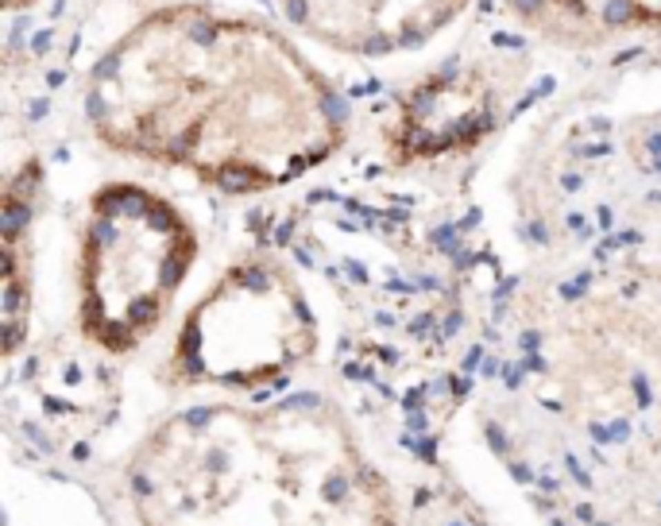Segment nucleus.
Listing matches in <instances>:
<instances>
[{
    "instance_id": "obj_9",
    "label": "nucleus",
    "mask_w": 661,
    "mask_h": 526,
    "mask_svg": "<svg viewBox=\"0 0 661 526\" xmlns=\"http://www.w3.org/2000/svg\"><path fill=\"white\" fill-rule=\"evenodd\" d=\"M511 476H515L518 480V484H534V472H530V468H526V465H511Z\"/></svg>"
},
{
    "instance_id": "obj_21",
    "label": "nucleus",
    "mask_w": 661,
    "mask_h": 526,
    "mask_svg": "<svg viewBox=\"0 0 661 526\" xmlns=\"http://www.w3.org/2000/svg\"><path fill=\"white\" fill-rule=\"evenodd\" d=\"M453 526H460V523H453Z\"/></svg>"
},
{
    "instance_id": "obj_1",
    "label": "nucleus",
    "mask_w": 661,
    "mask_h": 526,
    "mask_svg": "<svg viewBox=\"0 0 661 526\" xmlns=\"http://www.w3.org/2000/svg\"><path fill=\"white\" fill-rule=\"evenodd\" d=\"M86 120L120 155L255 194L344 144L341 93L286 35L209 4H166L112 39L86 78Z\"/></svg>"
},
{
    "instance_id": "obj_10",
    "label": "nucleus",
    "mask_w": 661,
    "mask_h": 526,
    "mask_svg": "<svg viewBox=\"0 0 661 526\" xmlns=\"http://www.w3.org/2000/svg\"><path fill=\"white\" fill-rule=\"evenodd\" d=\"M564 465L573 468V480H576V484H580V487H588V484H592V480H588V472H584V468L576 465V457H569V460H564Z\"/></svg>"
},
{
    "instance_id": "obj_20",
    "label": "nucleus",
    "mask_w": 661,
    "mask_h": 526,
    "mask_svg": "<svg viewBox=\"0 0 661 526\" xmlns=\"http://www.w3.org/2000/svg\"><path fill=\"white\" fill-rule=\"evenodd\" d=\"M592 526H611V523H592Z\"/></svg>"
},
{
    "instance_id": "obj_19",
    "label": "nucleus",
    "mask_w": 661,
    "mask_h": 526,
    "mask_svg": "<svg viewBox=\"0 0 661 526\" xmlns=\"http://www.w3.org/2000/svg\"><path fill=\"white\" fill-rule=\"evenodd\" d=\"M553 526H564V523H561V518H553Z\"/></svg>"
},
{
    "instance_id": "obj_12",
    "label": "nucleus",
    "mask_w": 661,
    "mask_h": 526,
    "mask_svg": "<svg viewBox=\"0 0 661 526\" xmlns=\"http://www.w3.org/2000/svg\"><path fill=\"white\" fill-rule=\"evenodd\" d=\"M611 434H615V441H627V438H631V422H611Z\"/></svg>"
},
{
    "instance_id": "obj_15",
    "label": "nucleus",
    "mask_w": 661,
    "mask_h": 526,
    "mask_svg": "<svg viewBox=\"0 0 661 526\" xmlns=\"http://www.w3.org/2000/svg\"><path fill=\"white\" fill-rule=\"evenodd\" d=\"M35 0H4V12H23V8H31Z\"/></svg>"
},
{
    "instance_id": "obj_3",
    "label": "nucleus",
    "mask_w": 661,
    "mask_h": 526,
    "mask_svg": "<svg viewBox=\"0 0 661 526\" xmlns=\"http://www.w3.org/2000/svg\"><path fill=\"white\" fill-rule=\"evenodd\" d=\"M313 352L310 302L275 267L252 260L236 263L178 333L175 364L205 360V380L224 387L275 383L286 387L282 371Z\"/></svg>"
},
{
    "instance_id": "obj_8",
    "label": "nucleus",
    "mask_w": 661,
    "mask_h": 526,
    "mask_svg": "<svg viewBox=\"0 0 661 526\" xmlns=\"http://www.w3.org/2000/svg\"><path fill=\"white\" fill-rule=\"evenodd\" d=\"M132 487H136V496H151V491H155V484H151L139 468H132Z\"/></svg>"
},
{
    "instance_id": "obj_13",
    "label": "nucleus",
    "mask_w": 661,
    "mask_h": 526,
    "mask_svg": "<svg viewBox=\"0 0 661 526\" xmlns=\"http://www.w3.org/2000/svg\"><path fill=\"white\" fill-rule=\"evenodd\" d=\"M576 518H580V523H588V526H592V523H595V511H592V503H576Z\"/></svg>"
},
{
    "instance_id": "obj_2",
    "label": "nucleus",
    "mask_w": 661,
    "mask_h": 526,
    "mask_svg": "<svg viewBox=\"0 0 661 526\" xmlns=\"http://www.w3.org/2000/svg\"><path fill=\"white\" fill-rule=\"evenodd\" d=\"M194 233L166 197L112 182L89 205L81 244V329L108 352H132L163 322L194 263Z\"/></svg>"
},
{
    "instance_id": "obj_7",
    "label": "nucleus",
    "mask_w": 661,
    "mask_h": 526,
    "mask_svg": "<svg viewBox=\"0 0 661 526\" xmlns=\"http://www.w3.org/2000/svg\"><path fill=\"white\" fill-rule=\"evenodd\" d=\"M344 491H348V480H344L341 472H333V476L325 480V499H341Z\"/></svg>"
},
{
    "instance_id": "obj_11",
    "label": "nucleus",
    "mask_w": 661,
    "mask_h": 526,
    "mask_svg": "<svg viewBox=\"0 0 661 526\" xmlns=\"http://www.w3.org/2000/svg\"><path fill=\"white\" fill-rule=\"evenodd\" d=\"M418 453H422V460H437V441L426 438V441L418 445Z\"/></svg>"
},
{
    "instance_id": "obj_4",
    "label": "nucleus",
    "mask_w": 661,
    "mask_h": 526,
    "mask_svg": "<svg viewBox=\"0 0 661 526\" xmlns=\"http://www.w3.org/2000/svg\"><path fill=\"white\" fill-rule=\"evenodd\" d=\"M506 97L511 86L495 62H445L399 97L395 120L387 128L391 151L399 159H437L448 151H468L487 132H495Z\"/></svg>"
},
{
    "instance_id": "obj_6",
    "label": "nucleus",
    "mask_w": 661,
    "mask_h": 526,
    "mask_svg": "<svg viewBox=\"0 0 661 526\" xmlns=\"http://www.w3.org/2000/svg\"><path fill=\"white\" fill-rule=\"evenodd\" d=\"M530 35L557 47H603L661 28V0H506Z\"/></svg>"
},
{
    "instance_id": "obj_14",
    "label": "nucleus",
    "mask_w": 661,
    "mask_h": 526,
    "mask_svg": "<svg viewBox=\"0 0 661 526\" xmlns=\"http://www.w3.org/2000/svg\"><path fill=\"white\" fill-rule=\"evenodd\" d=\"M592 438L600 445H607V441H615V434H611V426H592Z\"/></svg>"
},
{
    "instance_id": "obj_17",
    "label": "nucleus",
    "mask_w": 661,
    "mask_h": 526,
    "mask_svg": "<svg viewBox=\"0 0 661 526\" xmlns=\"http://www.w3.org/2000/svg\"><path fill=\"white\" fill-rule=\"evenodd\" d=\"M491 449H495V453H506V441H503V434H495V429H491Z\"/></svg>"
},
{
    "instance_id": "obj_16",
    "label": "nucleus",
    "mask_w": 661,
    "mask_h": 526,
    "mask_svg": "<svg viewBox=\"0 0 661 526\" xmlns=\"http://www.w3.org/2000/svg\"><path fill=\"white\" fill-rule=\"evenodd\" d=\"M537 484H542V491H545V496H553L557 487H561V484H557L553 476H537Z\"/></svg>"
},
{
    "instance_id": "obj_5",
    "label": "nucleus",
    "mask_w": 661,
    "mask_h": 526,
    "mask_svg": "<svg viewBox=\"0 0 661 526\" xmlns=\"http://www.w3.org/2000/svg\"><path fill=\"white\" fill-rule=\"evenodd\" d=\"M279 8L321 47L383 59L426 47L464 16L468 0H279Z\"/></svg>"
},
{
    "instance_id": "obj_18",
    "label": "nucleus",
    "mask_w": 661,
    "mask_h": 526,
    "mask_svg": "<svg viewBox=\"0 0 661 526\" xmlns=\"http://www.w3.org/2000/svg\"><path fill=\"white\" fill-rule=\"evenodd\" d=\"M74 457H78V460L89 457V445H86V441H81V445H74Z\"/></svg>"
}]
</instances>
